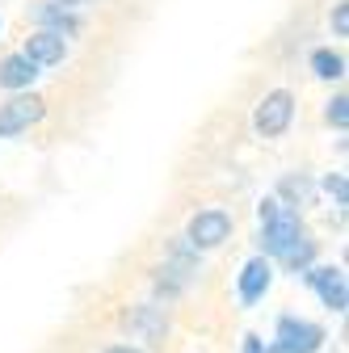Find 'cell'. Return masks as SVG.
Instances as JSON below:
<instances>
[{
    "label": "cell",
    "mask_w": 349,
    "mask_h": 353,
    "mask_svg": "<svg viewBox=\"0 0 349 353\" xmlns=\"http://www.w3.org/2000/svg\"><path fill=\"white\" fill-rule=\"evenodd\" d=\"M261 214V248H266V261L270 256H282L299 236H303V223H299V214L290 206H282L278 198H266L257 206Z\"/></svg>",
    "instance_id": "obj_1"
},
{
    "label": "cell",
    "mask_w": 349,
    "mask_h": 353,
    "mask_svg": "<svg viewBox=\"0 0 349 353\" xmlns=\"http://www.w3.org/2000/svg\"><path fill=\"white\" fill-rule=\"evenodd\" d=\"M320 345H324V328L320 324L299 320V316H282L278 332H274V345L266 353H316Z\"/></svg>",
    "instance_id": "obj_2"
},
{
    "label": "cell",
    "mask_w": 349,
    "mask_h": 353,
    "mask_svg": "<svg viewBox=\"0 0 349 353\" xmlns=\"http://www.w3.org/2000/svg\"><path fill=\"white\" fill-rule=\"evenodd\" d=\"M290 118H295V97L286 93V88H274V93H266L261 97V105H257V130L266 139H278V135H286V126H290Z\"/></svg>",
    "instance_id": "obj_3"
},
{
    "label": "cell",
    "mask_w": 349,
    "mask_h": 353,
    "mask_svg": "<svg viewBox=\"0 0 349 353\" xmlns=\"http://www.w3.org/2000/svg\"><path fill=\"white\" fill-rule=\"evenodd\" d=\"M228 236H232V214L219 210V206L198 210V214L190 219V228H186V240H190L194 248H219Z\"/></svg>",
    "instance_id": "obj_4"
},
{
    "label": "cell",
    "mask_w": 349,
    "mask_h": 353,
    "mask_svg": "<svg viewBox=\"0 0 349 353\" xmlns=\"http://www.w3.org/2000/svg\"><path fill=\"white\" fill-rule=\"evenodd\" d=\"M42 114H47V101H42L38 93L9 97L5 105H0V135H21V130H30Z\"/></svg>",
    "instance_id": "obj_5"
},
{
    "label": "cell",
    "mask_w": 349,
    "mask_h": 353,
    "mask_svg": "<svg viewBox=\"0 0 349 353\" xmlns=\"http://www.w3.org/2000/svg\"><path fill=\"white\" fill-rule=\"evenodd\" d=\"M308 282L316 286V294L324 299V307L345 312L349 290H345V274H341V270H332V265H312V270H308Z\"/></svg>",
    "instance_id": "obj_6"
},
{
    "label": "cell",
    "mask_w": 349,
    "mask_h": 353,
    "mask_svg": "<svg viewBox=\"0 0 349 353\" xmlns=\"http://www.w3.org/2000/svg\"><path fill=\"white\" fill-rule=\"evenodd\" d=\"M63 55H68V42L47 34V30H34L26 38V51H21V59H30L34 68H55V63H63Z\"/></svg>",
    "instance_id": "obj_7"
},
{
    "label": "cell",
    "mask_w": 349,
    "mask_h": 353,
    "mask_svg": "<svg viewBox=\"0 0 349 353\" xmlns=\"http://www.w3.org/2000/svg\"><path fill=\"white\" fill-rule=\"evenodd\" d=\"M270 278H274V270H270V261H266V256L244 261V270H240V303H244V307H252L257 299H266Z\"/></svg>",
    "instance_id": "obj_8"
},
{
    "label": "cell",
    "mask_w": 349,
    "mask_h": 353,
    "mask_svg": "<svg viewBox=\"0 0 349 353\" xmlns=\"http://www.w3.org/2000/svg\"><path fill=\"white\" fill-rule=\"evenodd\" d=\"M34 17H38V26L47 30V34H55V38H63V42L80 30V17H76L72 9H63V5H51V0H42V5L34 9Z\"/></svg>",
    "instance_id": "obj_9"
},
{
    "label": "cell",
    "mask_w": 349,
    "mask_h": 353,
    "mask_svg": "<svg viewBox=\"0 0 349 353\" xmlns=\"http://www.w3.org/2000/svg\"><path fill=\"white\" fill-rule=\"evenodd\" d=\"M34 76H38V68L30 59H21V55H9L5 63H0V84L13 88V93H26V88L34 84Z\"/></svg>",
    "instance_id": "obj_10"
},
{
    "label": "cell",
    "mask_w": 349,
    "mask_h": 353,
    "mask_svg": "<svg viewBox=\"0 0 349 353\" xmlns=\"http://www.w3.org/2000/svg\"><path fill=\"white\" fill-rule=\"evenodd\" d=\"M278 261L286 265L290 274H308V270H312V261H316V244H312L308 236H299V240H295V244L278 256Z\"/></svg>",
    "instance_id": "obj_11"
},
{
    "label": "cell",
    "mask_w": 349,
    "mask_h": 353,
    "mask_svg": "<svg viewBox=\"0 0 349 353\" xmlns=\"http://www.w3.org/2000/svg\"><path fill=\"white\" fill-rule=\"evenodd\" d=\"M312 72H316L320 80H341V76H345V59H341L337 51L320 47V51H312Z\"/></svg>",
    "instance_id": "obj_12"
},
{
    "label": "cell",
    "mask_w": 349,
    "mask_h": 353,
    "mask_svg": "<svg viewBox=\"0 0 349 353\" xmlns=\"http://www.w3.org/2000/svg\"><path fill=\"white\" fill-rule=\"evenodd\" d=\"M324 118L337 126V130H345V122H349V101H345V93H337L332 101H328V110H324Z\"/></svg>",
    "instance_id": "obj_13"
},
{
    "label": "cell",
    "mask_w": 349,
    "mask_h": 353,
    "mask_svg": "<svg viewBox=\"0 0 349 353\" xmlns=\"http://www.w3.org/2000/svg\"><path fill=\"white\" fill-rule=\"evenodd\" d=\"M324 190H328V194L337 198V206H345V202H349V190H345V172H328Z\"/></svg>",
    "instance_id": "obj_14"
},
{
    "label": "cell",
    "mask_w": 349,
    "mask_h": 353,
    "mask_svg": "<svg viewBox=\"0 0 349 353\" xmlns=\"http://www.w3.org/2000/svg\"><path fill=\"white\" fill-rule=\"evenodd\" d=\"M332 30H337L341 38L349 34V5H337V9H332Z\"/></svg>",
    "instance_id": "obj_15"
},
{
    "label": "cell",
    "mask_w": 349,
    "mask_h": 353,
    "mask_svg": "<svg viewBox=\"0 0 349 353\" xmlns=\"http://www.w3.org/2000/svg\"><path fill=\"white\" fill-rule=\"evenodd\" d=\"M244 353H266V345H261V336H252V332H248V336H244Z\"/></svg>",
    "instance_id": "obj_16"
},
{
    "label": "cell",
    "mask_w": 349,
    "mask_h": 353,
    "mask_svg": "<svg viewBox=\"0 0 349 353\" xmlns=\"http://www.w3.org/2000/svg\"><path fill=\"white\" fill-rule=\"evenodd\" d=\"M106 353H139V349H130V345H114V349H106Z\"/></svg>",
    "instance_id": "obj_17"
},
{
    "label": "cell",
    "mask_w": 349,
    "mask_h": 353,
    "mask_svg": "<svg viewBox=\"0 0 349 353\" xmlns=\"http://www.w3.org/2000/svg\"><path fill=\"white\" fill-rule=\"evenodd\" d=\"M51 5H59V0H51ZM72 5H80V0H63V9H72Z\"/></svg>",
    "instance_id": "obj_18"
}]
</instances>
